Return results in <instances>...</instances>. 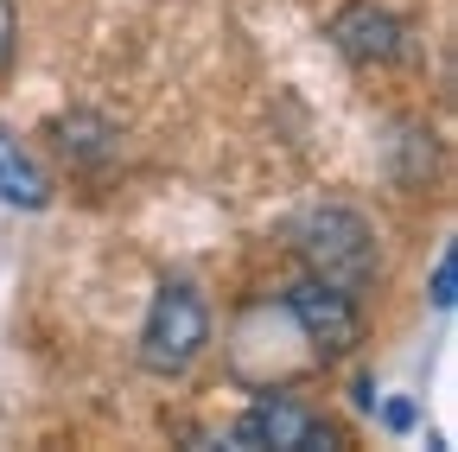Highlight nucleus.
Returning <instances> with one entry per match:
<instances>
[{
    "label": "nucleus",
    "instance_id": "f257e3e1",
    "mask_svg": "<svg viewBox=\"0 0 458 452\" xmlns=\"http://www.w3.org/2000/svg\"><path fill=\"white\" fill-rule=\"evenodd\" d=\"M210 345V306L198 300L191 280H165L147 306V325H140V363L153 376H185Z\"/></svg>",
    "mask_w": 458,
    "mask_h": 452
},
{
    "label": "nucleus",
    "instance_id": "f03ea898",
    "mask_svg": "<svg viewBox=\"0 0 458 452\" xmlns=\"http://www.w3.org/2000/svg\"><path fill=\"white\" fill-rule=\"evenodd\" d=\"M300 255H306V274L312 280H331L344 294H363L369 274H376V236L357 210H312L300 223Z\"/></svg>",
    "mask_w": 458,
    "mask_h": 452
},
{
    "label": "nucleus",
    "instance_id": "7ed1b4c3",
    "mask_svg": "<svg viewBox=\"0 0 458 452\" xmlns=\"http://www.w3.org/2000/svg\"><path fill=\"white\" fill-rule=\"evenodd\" d=\"M286 319L306 331V345H312L318 357H344V351L357 345V331H363V319H357V294L331 287V280H312V274L286 287Z\"/></svg>",
    "mask_w": 458,
    "mask_h": 452
},
{
    "label": "nucleus",
    "instance_id": "20e7f679",
    "mask_svg": "<svg viewBox=\"0 0 458 452\" xmlns=\"http://www.w3.org/2000/svg\"><path fill=\"white\" fill-rule=\"evenodd\" d=\"M229 439L249 446V452H331L337 446V427L318 421L312 408L300 402H286V395H267V402H255L236 427H229Z\"/></svg>",
    "mask_w": 458,
    "mask_h": 452
},
{
    "label": "nucleus",
    "instance_id": "39448f33",
    "mask_svg": "<svg viewBox=\"0 0 458 452\" xmlns=\"http://www.w3.org/2000/svg\"><path fill=\"white\" fill-rule=\"evenodd\" d=\"M331 38L344 58H357V64H394L401 51H408V26H401L394 13L369 7V0H351L337 20H331Z\"/></svg>",
    "mask_w": 458,
    "mask_h": 452
},
{
    "label": "nucleus",
    "instance_id": "423d86ee",
    "mask_svg": "<svg viewBox=\"0 0 458 452\" xmlns=\"http://www.w3.org/2000/svg\"><path fill=\"white\" fill-rule=\"evenodd\" d=\"M0 198H7L13 210H45L51 204V173L0 128Z\"/></svg>",
    "mask_w": 458,
    "mask_h": 452
},
{
    "label": "nucleus",
    "instance_id": "0eeeda50",
    "mask_svg": "<svg viewBox=\"0 0 458 452\" xmlns=\"http://www.w3.org/2000/svg\"><path fill=\"white\" fill-rule=\"evenodd\" d=\"M452 287H458V255L445 249V255H439V268H433V306H439V312H452V300H458Z\"/></svg>",
    "mask_w": 458,
    "mask_h": 452
},
{
    "label": "nucleus",
    "instance_id": "6e6552de",
    "mask_svg": "<svg viewBox=\"0 0 458 452\" xmlns=\"http://www.w3.org/2000/svg\"><path fill=\"white\" fill-rule=\"evenodd\" d=\"M13 51H20V13H13V0H0V71L13 64Z\"/></svg>",
    "mask_w": 458,
    "mask_h": 452
},
{
    "label": "nucleus",
    "instance_id": "1a4fd4ad",
    "mask_svg": "<svg viewBox=\"0 0 458 452\" xmlns=\"http://www.w3.org/2000/svg\"><path fill=\"white\" fill-rule=\"evenodd\" d=\"M382 421H388L394 433H408V427H414V402H388V408H382Z\"/></svg>",
    "mask_w": 458,
    "mask_h": 452
}]
</instances>
